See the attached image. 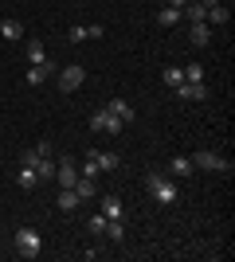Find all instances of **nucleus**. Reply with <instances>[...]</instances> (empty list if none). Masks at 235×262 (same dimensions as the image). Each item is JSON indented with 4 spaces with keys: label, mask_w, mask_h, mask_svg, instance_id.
<instances>
[{
    "label": "nucleus",
    "mask_w": 235,
    "mask_h": 262,
    "mask_svg": "<svg viewBox=\"0 0 235 262\" xmlns=\"http://www.w3.org/2000/svg\"><path fill=\"white\" fill-rule=\"evenodd\" d=\"M102 215H106V219H122V200L114 196V192L102 196Z\"/></svg>",
    "instance_id": "nucleus-18"
},
{
    "label": "nucleus",
    "mask_w": 235,
    "mask_h": 262,
    "mask_svg": "<svg viewBox=\"0 0 235 262\" xmlns=\"http://www.w3.org/2000/svg\"><path fill=\"white\" fill-rule=\"evenodd\" d=\"M192 164L196 168H204V172H231V161L220 153H212V149H200V153L192 157Z\"/></svg>",
    "instance_id": "nucleus-3"
},
{
    "label": "nucleus",
    "mask_w": 235,
    "mask_h": 262,
    "mask_svg": "<svg viewBox=\"0 0 235 262\" xmlns=\"http://www.w3.org/2000/svg\"><path fill=\"white\" fill-rule=\"evenodd\" d=\"M184 82H204V67H200V63L184 67Z\"/></svg>",
    "instance_id": "nucleus-25"
},
{
    "label": "nucleus",
    "mask_w": 235,
    "mask_h": 262,
    "mask_svg": "<svg viewBox=\"0 0 235 262\" xmlns=\"http://www.w3.org/2000/svg\"><path fill=\"white\" fill-rule=\"evenodd\" d=\"M168 8H177V12H184V4H188V0H165Z\"/></svg>",
    "instance_id": "nucleus-28"
},
{
    "label": "nucleus",
    "mask_w": 235,
    "mask_h": 262,
    "mask_svg": "<svg viewBox=\"0 0 235 262\" xmlns=\"http://www.w3.org/2000/svg\"><path fill=\"white\" fill-rule=\"evenodd\" d=\"M55 204H59V211H78V192L75 188H59V196H55Z\"/></svg>",
    "instance_id": "nucleus-15"
},
{
    "label": "nucleus",
    "mask_w": 235,
    "mask_h": 262,
    "mask_svg": "<svg viewBox=\"0 0 235 262\" xmlns=\"http://www.w3.org/2000/svg\"><path fill=\"white\" fill-rule=\"evenodd\" d=\"M71 43H82V39H102V24H75L67 32Z\"/></svg>",
    "instance_id": "nucleus-9"
},
{
    "label": "nucleus",
    "mask_w": 235,
    "mask_h": 262,
    "mask_svg": "<svg viewBox=\"0 0 235 262\" xmlns=\"http://www.w3.org/2000/svg\"><path fill=\"white\" fill-rule=\"evenodd\" d=\"M145 188H149V196L157 200V204H161V208H168V204H177V184H173V180H165V176L161 172H145Z\"/></svg>",
    "instance_id": "nucleus-1"
},
{
    "label": "nucleus",
    "mask_w": 235,
    "mask_h": 262,
    "mask_svg": "<svg viewBox=\"0 0 235 262\" xmlns=\"http://www.w3.org/2000/svg\"><path fill=\"white\" fill-rule=\"evenodd\" d=\"M102 235H106V239H110V243H122V239H125V223H122V219H110Z\"/></svg>",
    "instance_id": "nucleus-22"
},
{
    "label": "nucleus",
    "mask_w": 235,
    "mask_h": 262,
    "mask_svg": "<svg viewBox=\"0 0 235 262\" xmlns=\"http://www.w3.org/2000/svg\"><path fill=\"white\" fill-rule=\"evenodd\" d=\"M75 192H78V200H94V196H98V180L78 176V180H75Z\"/></svg>",
    "instance_id": "nucleus-17"
},
{
    "label": "nucleus",
    "mask_w": 235,
    "mask_h": 262,
    "mask_svg": "<svg viewBox=\"0 0 235 262\" xmlns=\"http://www.w3.org/2000/svg\"><path fill=\"white\" fill-rule=\"evenodd\" d=\"M24 51H28V63H44V59H47V51H44V43H39V39H28V43H24Z\"/></svg>",
    "instance_id": "nucleus-21"
},
{
    "label": "nucleus",
    "mask_w": 235,
    "mask_h": 262,
    "mask_svg": "<svg viewBox=\"0 0 235 262\" xmlns=\"http://www.w3.org/2000/svg\"><path fill=\"white\" fill-rule=\"evenodd\" d=\"M35 176H39V184H44V180H55V161H51V157H39Z\"/></svg>",
    "instance_id": "nucleus-20"
},
{
    "label": "nucleus",
    "mask_w": 235,
    "mask_h": 262,
    "mask_svg": "<svg viewBox=\"0 0 235 262\" xmlns=\"http://www.w3.org/2000/svg\"><path fill=\"white\" fill-rule=\"evenodd\" d=\"M12 243H16V254H20V258H35L39 247H44V239H39V231H35V227H16Z\"/></svg>",
    "instance_id": "nucleus-2"
},
{
    "label": "nucleus",
    "mask_w": 235,
    "mask_h": 262,
    "mask_svg": "<svg viewBox=\"0 0 235 262\" xmlns=\"http://www.w3.org/2000/svg\"><path fill=\"white\" fill-rule=\"evenodd\" d=\"M55 180H59V188H75V180H78V164L71 161V157L55 164Z\"/></svg>",
    "instance_id": "nucleus-8"
},
{
    "label": "nucleus",
    "mask_w": 235,
    "mask_h": 262,
    "mask_svg": "<svg viewBox=\"0 0 235 262\" xmlns=\"http://www.w3.org/2000/svg\"><path fill=\"white\" fill-rule=\"evenodd\" d=\"M106 110H110L122 125H134V106H130L125 98H110V102H106Z\"/></svg>",
    "instance_id": "nucleus-10"
},
{
    "label": "nucleus",
    "mask_w": 235,
    "mask_h": 262,
    "mask_svg": "<svg viewBox=\"0 0 235 262\" xmlns=\"http://www.w3.org/2000/svg\"><path fill=\"white\" fill-rule=\"evenodd\" d=\"M173 90H177L180 102H204L208 98V86H204V82H180V86H173Z\"/></svg>",
    "instance_id": "nucleus-7"
},
{
    "label": "nucleus",
    "mask_w": 235,
    "mask_h": 262,
    "mask_svg": "<svg viewBox=\"0 0 235 262\" xmlns=\"http://www.w3.org/2000/svg\"><path fill=\"white\" fill-rule=\"evenodd\" d=\"M165 82H168V86H180V82H184V71H180V67H168V71H165Z\"/></svg>",
    "instance_id": "nucleus-26"
},
{
    "label": "nucleus",
    "mask_w": 235,
    "mask_h": 262,
    "mask_svg": "<svg viewBox=\"0 0 235 262\" xmlns=\"http://www.w3.org/2000/svg\"><path fill=\"white\" fill-rule=\"evenodd\" d=\"M188 39H192V47H208L212 43V28H208V24H192V32H188Z\"/></svg>",
    "instance_id": "nucleus-16"
},
{
    "label": "nucleus",
    "mask_w": 235,
    "mask_h": 262,
    "mask_svg": "<svg viewBox=\"0 0 235 262\" xmlns=\"http://www.w3.org/2000/svg\"><path fill=\"white\" fill-rule=\"evenodd\" d=\"M90 157H94V164H98V172H114V168L122 164L118 153H102V149H90Z\"/></svg>",
    "instance_id": "nucleus-13"
},
{
    "label": "nucleus",
    "mask_w": 235,
    "mask_h": 262,
    "mask_svg": "<svg viewBox=\"0 0 235 262\" xmlns=\"http://www.w3.org/2000/svg\"><path fill=\"white\" fill-rule=\"evenodd\" d=\"M90 129H98V133H122L125 125H122L118 118H114V114H110L106 106H98V110H94V118H90Z\"/></svg>",
    "instance_id": "nucleus-6"
},
{
    "label": "nucleus",
    "mask_w": 235,
    "mask_h": 262,
    "mask_svg": "<svg viewBox=\"0 0 235 262\" xmlns=\"http://www.w3.org/2000/svg\"><path fill=\"white\" fill-rule=\"evenodd\" d=\"M35 184H39L35 168H24V164H20V188H35Z\"/></svg>",
    "instance_id": "nucleus-24"
},
{
    "label": "nucleus",
    "mask_w": 235,
    "mask_h": 262,
    "mask_svg": "<svg viewBox=\"0 0 235 262\" xmlns=\"http://www.w3.org/2000/svg\"><path fill=\"white\" fill-rule=\"evenodd\" d=\"M168 172L177 176V180H188V176L196 172V164H192V157H173V161H168Z\"/></svg>",
    "instance_id": "nucleus-12"
},
{
    "label": "nucleus",
    "mask_w": 235,
    "mask_h": 262,
    "mask_svg": "<svg viewBox=\"0 0 235 262\" xmlns=\"http://www.w3.org/2000/svg\"><path fill=\"white\" fill-rule=\"evenodd\" d=\"M0 35H4L8 43H16V39H24V24L12 20V16H4V20H0Z\"/></svg>",
    "instance_id": "nucleus-14"
},
{
    "label": "nucleus",
    "mask_w": 235,
    "mask_h": 262,
    "mask_svg": "<svg viewBox=\"0 0 235 262\" xmlns=\"http://www.w3.org/2000/svg\"><path fill=\"white\" fill-rule=\"evenodd\" d=\"M204 8H208V16H204V24H208V28H224L227 20H231V8H227L224 0H204Z\"/></svg>",
    "instance_id": "nucleus-5"
},
{
    "label": "nucleus",
    "mask_w": 235,
    "mask_h": 262,
    "mask_svg": "<svg viewBox=\"0 0 235 262\" xmlns=\"http://www.w3.org/2000/svg\"><path fill=\"white\" fill-rule=\"evenodd\" d=\"M180 20H184V16H180L177 8H168V4H165L161 12H157V24H161V28H177Z\"/></svg>",
    "instance_id": "nucleus-19"
},
{
    "label": "nucleus",
    "mask_w": 235,
    "mask_h": 262,
    "mask_svg": "<svg viewBox=\"0 0 235 262\" xmlns=\"http://www.w3.org/2000/svg\"><path fill=\"white\" fill-rule=\"evenodd\" d=\"M106 223H110V219L102 215V211H98V215H90V219H87V227H90V235H102V231H106Z\"/></svg>",
    "instance_id": "nucleus-23"
},
{
    "label": "nucleus",
    "mask_w": 235,
    "mask_h": 262,
    "mask_svg": "<svg viewBox=\"0 0 235 262\" xmlns=\"http://www.w3.org/2000/svg\"><path fill=\"white\" fill-rule=\"evenodd\" d=\"M51 71H55V63H47V59H44V63H32V67H28V86H44Z\"/></svg>",
    "instance_id": "nucleus-11"
},
{
    "label": "nucleus",
    "mask_w": 235,
    "mask_h": 262,
    "mask_svg": "<svg viewBox=\"0 0 235 262\" xmlns=\"http://www.w3.org/2000/svg\"><path fill=\"white\" fill-rule=\"evenodd\" d=\"M82 82H87V71H82L78 63H67L63 71H59V90H63V94H75Z\"/></svg>",
    "instance_id": "nucleus-4"
},
{
    "label": "nucleus",
    "mask_w": 235,
    "mask_h": 262,
    "mask_svg": "<svg viewBox=\"0 0 235 262\" xmlns=\"http://www.w3.org/2000/svg\"><path fill=\"white\" fill-rule=\"evenodd\" d=\"M78 176H90V180H98V164H94V157L87 153V164L78 168Z\"/></svg>",
    "instance_id": "nucleus-27"
}]
</instances>
